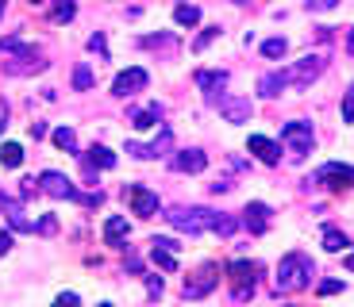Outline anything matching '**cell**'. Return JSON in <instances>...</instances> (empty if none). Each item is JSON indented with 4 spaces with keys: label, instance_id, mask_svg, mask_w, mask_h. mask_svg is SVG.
<instances>
[{
    "label": "cell",
    "instance_id": "obj_1",
    "mask_svg": "<svg viewBox=\"0 0 354 307\" xmlns=\"http://www.w3.org/2000/svg\"><path fill=\"white\" fill-rule=\"evenodd\" d=\"M308 284H312V261H308V254L289 249L285 258H281V265H277V273H274V292L289 296V292H300V288H308Z\"/></svg>",
    "mask_w": 354,
    "mask_h": 307
},
{
    "label": "cell",
    "instance_id": "obj_2",
    "mask_svg": "<svg viewBox=\"0 0 354 307\" xmlns=\"http://www.w3.org/2000/svg\"><path fill=\"white\" fill-rule=\"evenodd\" d=\"M220 280H224V265H216V261H204V265H200L193 277H185V284H181V296H185V299H200V296H208V292H216Z\"/></svg>",
    "mask_w": 354,
    "mask_h": 307
},
{
    "label": "cell",
    "instance_id": "obj_3",
    "mask_svg": "<svg viewBox=\"0 0 354 307\" xmlns=\"http://www.w3.org/2000/svg\"><path fill=\"white\" fill-rule=\"evenodd\" d=\"M212 215L216 211H208V208H174L166 219L181 234H200V230H212Z\"/></svg>",
    "mask_w": 354,
    "mask_h": 307
},
{
    "label": "cell",
    "instance_id": "obj_4",
    "mask_svg": "<svg viewBox=\"0 0 354 307\" xmlns=\"http://www.w3.org/2000/svg\"><path fill=\"white\" fill-rule=\"evenodd\" d=\"M324 66H327V58H324V54H305L300 62L285 66V81H289V85H296V88H308L316 77L324 73Z\"/></svg>",
    "mask_w": 354,
    "mask_h": 307
},
{
    "label": "cell",
    "instance_id": "obj_5",
    "mask_svg": "<svg viewBox=\"0 0 354 307\" xmlns=\"http://www.w3.org/2000/svg\"><path fill=\"white\" fill-rule=\"evenodd\" d=\"M224 273H227V280H231V296H235V304H243V299L255 296V273L258 269L250 265V261H231Z\"/></svg>",
    "mask_w": 354,
    "mask_h": 307
},
{
    "label": "cell",
    "instance_id": "obj_6",
    "mask_svg": "<svg viewBox=\"0 0 354 307\" xmlns=\"http://www.w3.org/2000/svg\"><path fill=\"white\" fill-rule=\"evenodd\" d=\"M212 104H216V112L224 115L227 123H246V119H250V112H255L246 96H231V93H220Z\"/></svg>",
    "mask_w": 354,
    "mask_h": 307
},
{
    "label": "cell",
    "instance_id": "obj_7",
    "mask_svg": "<svg viewBox=\"0 0 354 307\" xmlns=\"http://www.w3.org/2000/svg\"><path fill=\"white\" fill-rule=\"evenodd\" d=\"M39 188L47 196H54V200H81V192L73 188V181H69L66 173H54V169H47L39 177Z\"/></svg>",
    "mask_w": 354,
    "mask_h": 307
},
{
    "label": "cell",
    "instance_id": "obj_8",
    "mask_svg": "<svg viewBox=\"0 0 354 307\" xmlns=\"http://www.w3.org/2000/svg\"><path fill=\"white\" fill-rule=\"evenodd\" d=\"M128 200H131V215H139V219H154L158 215V196L150 188H143V184H128Z\"/></svg>",
    "mask_w": 354,
    "mask_h": 307
},
{
    "label": "cell",
    "instance_id": "obj_9",
    "mask_svg": "<svg viewBox=\"0 0 354 307\" xmlns=\"http://www.w3.org/2000/svg\"><path fill=\"white\" fill-rule=\"evenodd\" d=\"M147 81H150V73L143 66H131V69H123V73L116 77V85H112V93L119 96V100H128V96H135V93H143L147 88Z\"/></svg>",
    "mask_w": 354,
    "mask_h": 307
},
{
    "label": "cell",
    "instance_id": "obj_10",
    "mask_svg": "<svg viewBox=\"0 0 354 307\" xmlns=\"http://www.w3.org/2000/svg\"><path fill=\"white\" fill-rule=\"evenodd\" d=\"M128 154H135V158H143V162H150V158H162V154L174 150V131L169 127H158V138L150 146H139V143H128L123 146Z\"/></svg>",
    "mask_w": 354,
    "mask_h": 307
},
{
    "label": "cell",
    "instance_id": "obj_11",
    "mask_svg": "<svg viewBox=\"0 0 354 307\" xmlns=\"http://www.w3.org/2000/svg\"><path fill=\"white\" fill-rule=\"evenodd\" d=\"M316 181L327 184L331 192H346V188H354V169H351V165H339V162H327Z\"/></svg>",
    "mask_w": 354,
    "mask_h": 307
},
{
    "label": "cell",
    "instance_id": "obj_12",
    "mask_svg": "<svg viewBox=\"0 0 354 307\" xmlns=\"http://www.w3.org/2000/svg\"><path fill=\"white\" fill-rule=\"evenodd\" d=\"M270 219H274V211L266 208V204H258V200L246 204L243 215H239V223H243L250 234H266V230H270Z\"/></svg>",
    "mask_w": 354,
    "mask_h": 307
},
{
    "label": "cell",
    "instance_id": "obj_13",
    "mask_svg": "<svg viewBox=\"0 0 354 307\" xmlns=\"http://www.w3.org/2000/svg\"><path fill=\"white\" fill-rule=\"evenodd\" d=\"M281 143H285L293 154H308L312 150V127L308 123H285L281 127Z\"/></svg>",
    "mask_w": 354,
    "mask_h": 307
},
{
    "label": "cell",
    "instance_id": "obj_14",
    "mask_svg": "<svg viewBox=\"0 0 354 307\" xmlns=\"http://www.w3.org/2000/svg\"><path fill=\"white\" fill-rule=\"evenodd\" d=\"M0 215L8 219L12 230H23V234H31V230H35V219H31V215H27V211H23L16 200H8V196L0 200Z\"/></svg>",
    "mask_w": 354,
    "mask_h": 307
},
{
    "label": "cell",
    "instance_id": "obj_15",
    "mask_svg": "<svg viewBox=\"0 0 354 307\" xmlns=\"http://www.w3.org/2000/svg\"><path fill=\"white\" fill-rule=\"evenodd\" d=\"M81 158H85V177L93 184H97V169H112V165H116V154H112L108 146H93V150L81 154Z\"/></svg>",
    "mask_w": 354,
    "mask_h": 307
},
{
    "label": "cell",
    "instance_id": "obj_16",
    "mask_svg": "<svg viewBox=\"0 0 354 307\" xmlns=\"http://www.w3.org/2000/svg\"><path fill=\"white\" fill-rule=\"evenodd\" d=\"M50 62L43 54H23V58H16V62H4V73L8 77H27V73H43Z\"/></svg>",
    "mask_w": 354,
    "mask_h": 307
},
{
    "label": "cell",
    "instance_id": "obj_17",
    "mask_svg": "<svg viewBox=\"0 0 354 307\" xmlns=\"http://www.w3.org/2000/svg\"><path fill=\"white\" fill-rule=\"evenodd\" d=\"M197 85L204 88L208 104H212V100H216V96L227 88V73H224V69H200V73H197Z\"/></svg>",
    "mask_w": 354,
    "mask_h": 307
},
{
    "label": "cell",
    "instance_id": "obj_18",
    "mask_svg": "<svg viewBox=\"0 0 354 307\" xmlns=\"http://www.w3.org/2000/svg\"><path fill=\"white\" fill-rule=\"evenodd\" d=\"M174 169L177 173H204L208 169V154L204 150H177Z\"/></svg>",
    "mask_w": 354,
    "mask_h": 307
},
{
    "label": "cell",
    "instance_id": "obj_19",
    "mask_svg": "<svg viewBox=\"0 0 354 307\" xmlns=\"http://www.w3.org/2000/svg\"><path fill=\"white\" fill-rule=\"evenodd\" d=\"M246 146H250V150H255L266 165H277V158H281V146L270 143L266 134H250V138H246Z\"/></svg>",
    "mask_w": 354,
    "mask_h": 307
},
{
    "label": "cell",
    "instance_id": "obj_20",
    "mask_svg": "<svg viewBox=\"0 0 354 307\" xmlns=\"http://www.w3.org/2000/svg\"><path fill=\"white\" fill-rule=\"evenodd\" d=\"M128 219H123V215H112L108 223H104V242H108V246H119V242L128 238Z\"/></svg>",
    "mask_w": 354,
    "mask_h": 307
},
{
    "label": "cell",
    "instance_id": "obj_21",
    "mask_svg": "<svg viewBox=\"0 0 354 307\" xmlns=\"http://www.w3.org/2000/svg\"><path fill=\"white\" fill-rule=\"evenodd\" d=\"M158 119H162V104H150V108H143V112L131 115V127H135V131H150Z\"/></svg>",
    "mask_w": 354,
    "mask_h": 307
},
{
    "label": "cell",
    "instance_id": "obj_22",
    "mask_svg": "<svg viewBox=\"0 0 354 307\" xmlns=\"http://www.w3.org/2000/svg\"><path fill=\"white\" fill-rule=\"evenodd\" d=\"M0 50L4 54H35V42L31 38H23V35H8V38H0Z\"/></svg>",
    "mask_w": 354,
    "mask_h": 307
},
{
    "label": "cell",
    "instance_id": "obj_23",
    "mask_svg": "<svg viewBox=\"0 0 354 307\" xmlns=\"http://www.w3.org/2000/svg\"><path fill=\"white\" fill-rule=\"evenodd\" d=\"M285 85H289V81H285V69H281V73H266L262 81H258V93L274 100V96H281V88H285Z\"/></svg>",
    "mask_w": 354,
    "mask_h": 307
},
{
    "label": "cell",
    "instance_id": "obj_24",
    "mask_svg": "<svg viewBox=\"0 0 354 307\" xmlns=\"http://www.w3.org/2000/svg\"><path fill=\"white\" fill-rule=\"evenodd\" d=\"M239 227H243V223H239V215H224V211H216V215H212V230H216L220 238H231Z\"/></svg>",
    "mask_w": 354,
    "mask_h": 307
},
{
    "label": "cell",
    "instance_id": "obj_25",
    "mask_svg": "<svg viewBox=\"0 0 354 307\" xmlns=\"http://www.w3.org/2000/svg\"><path fill=\"white\" fill-rule=\"evenodd\" d=\"M50 138H54V146H58V150H66V154H78V158H81V150H78V134L69 131V127H58V131L50 134Z\"/></svg>",
    "mask_w": 354,
    "mask_h": 307
},
{
    "label": "cell",
    "instance_id": "obj_26",
    "mask_svg": "<svg viewBox=\"0 0 354 307\" xmlns=\"http://www.w3.org/2000/svg\"><path fill=\"white\" fill-rule=\"evenodd\" d=\"M150 261H154L162 273H177V258L174 249H162V246H150Z\"/></svg>",
    "mask_w": 354,
    "mask_h": 307
},
{
    "label": "cell",
    "instance_id": "obj_27",
    "mask_svg": "<svg viewBox=\"0 0 354 307\" xmlns=\"http://www.w3.org/2000/svg\"><path fill=\"white\" fill-rule=\"evenodd\" d=\"M346 246H351V238H346L343 230H335V227H324V249H331V254H343Z\"/></svg>",
    "mask_w": 354,
    "mask_h": 307
},
{
    "label": "cell",
    "instance_id": "obj_28",
    "mask_svg": "<svg viewBox=\"0 0 354 307\" xmlns=\"http://www.w3.org/2000/svg\"><path fill=\"white\" fill-rule=\"evenodd\" d=\"M0 165H8V169L23 165V146L20 143H4L0 146Z\"/></svg>",
    "mask_w": 354,
    "mask_h": 307
},
{
    "label": "cell",
    "instance_id": "obj_29",
    "mask_svg": "<svg viewBox=\"0 0 354 307\" xmlns=\"http://www.w3.org/2000/svg\"><path fill=\"white\" fill-rule=\"evenodd\" d=\"M174 19L181 23V27H193V23L200 19V8H197V4H177V8H174Z\"/></svg>",
    "mask_w": 354,
    "mask_h": 307
},
{
    "label": "cell",
    "instance_id": "obj_30",
    "mask_svg": "<svg viewBox=\"0 0 354 307\" xmlns=\"http://www.w3.org/2000/svg\"><path fill=\"white\" fill-rule=\"evenodd\" d=\"M285 50H289L285 38H266L262 42V58H285Z\"/></svg>",
    "mask_w": 354,
    "mask_h": 307
},
{
    "label": "cell",
    "instance_id": "obj_31",
    "mask_svg": "<svg viewBox=\"0 0 354 307\" xmlns=\"http://www.w3.org/2000/svg\"><path fill=\"white\" fill-rule=\"evenodd\" d=\"M73 88H78V93H88V88H93V69L88 66L73 69Z\"/></svg>",
    "mask_w": 354,
    "mask_h": 307
},
{
    "label": "cell",
    "instance_id": "obj_32",
    "mask_svg": "<svg viewBox=\"0 0 354 307\" xmlns=\"http://www.w3.org/2000/svg\"><path fill=\"white\" fill-rule=\"evenodd\" d=\"M139 42H143V47H150V50H169L177 38L174 35H147V38H139Z\"/></svg>",
    "mask_w": 354,
    "mask_h": 307
},
{
    "label": "cell",
    "instance_id": "obj_33",
    "mask_svg": "<svg viewBox=\"0 0 354 307\" xmlns=\"http://www.w3.org/2000/svg\"><path fill=\"white\" fill-rule=\"evenodd\" d=\"M88 54H97V58H108V47H104V35H100V31H93V35H88Z\"/></svg>",
    "mask_w": 354,
    "mask_h": 307
},
{
    "label": "cell",
    "instance_id": "obj_34",
    "mask_svg": "<svg viewBox=\"0 0 354 307\" xmlns=\"http://www.w3.org/2000/svg\"><path fill=\"white\" fill-rule=\"evenodd\" d=\"M212 38H220V27H204V31H200V35H197V42H193V50L200 54V50H204L208 42H212Z\"/></svg>",
    "mask_w": 354,
    "mask_h": 307
},
{
    "label": "cell",
    "instance_id": "obj_35",
    "mask_svg": "<svg viewBox=\"0 0 354 307\" xmlns=\"http://www.w3.org/2000/svg\"><path fill=\"white\" fill-rule=\"evenodd\" d=\"M35 230H39V234H58V215H43V219L35 223Z\"/></svg>",
    "mask_w": 354,
    "mask_h": 307
},
{
    "label": "cell",
    "instance_id": "obj_36",
    "mask_svg": "<svg viewBox=\"0 0 354 307\" xmlns=\"http://www.w3.org/2000/svg\"><path fill=\"white\" fill-rule=\"evenodd\" d=\"M73 19V4L69 0H58V8H54V23H69Z\"/></svg>",
    "mask_w": 354,
    "mask_h": 307
},
{
    "label": "cell",
    "instance_id": "obj_37",
    "mask_svg": "<svg viewBox=\"0 0 354 307\" xmlns=\"http://www.w3.org/2000/svg\"><path fill=\"white\" fill-rule=\"evenodd\" d=\"M343 123H354V85L343 96Z\"/></svg>",
    "mask_w": 354,
    "mask_h": 307
},
{
    "label": "cell",
    "instance_id": "obj_38",
    "mask_svg": "<svg viewBox=\"0 0 354 307\" xmlns=\"http://www.w3.org/2000/svg\"><path fill=\"white\" fill-rule=\"evenodd\" d=\"M339 8V0H308V12H331Z\"/></svg>",
    "mask_w": 354,
    "mask_h": 307
},
{
    "label": "cell",
    "instance_id": "obj_39",
    "mask_svg": "<svg viewBox=\"0 0 354 307\" xmlns=\"http://www.w3.org/2000/svg\"><path fill=\"white\" fill-rule=\"evenodd\" d=\"M81 299H78V292H62L58 299H54V307H78Z\"/></svg>",
    "mask_w": 354,
    "mask_h": 307
},
{
    "label": "cell",
    "instance_id": "obj_40",
    "mask_svg": "<svg viewBox=\"0 0 354 307\" xmlns=\"http://www.w3.org/2000/svg\"><path fill=\"white\" fill-rule=\"evenodd\" d=\"M335 292H343V280H324L320 284V296H335Z\"/></svg>",
    "mask_w": 354,
    "mask_h": 307
},
{
    "label": "cell",
    "instance_id": "obj_41",
    "mask_svg": "<svg viewBox=\"0 0 354 307\" xmlns=\"http://www.w3.org/2000/svg\"><path fill=\"white\" fill-rule=\"evenodd\" d=\"M147 292H150V296H162V277H147Z\"/></svg>",
    "mask_w": 354,
    "mask_h": 307
},
{
    "label": "cell",
    "instance_id": "obj_42",
    "mask_svg": "<svg viewBox=\"0 0 354 307\" xmlns=\"http://www.w3.org/2000/svg\"><path fill=\"white\" fill-rule=\"evenodd\" d=\"M12 249V230H0V258Z\"/></svg>",
    "mask_w": 354,
    "mask_h": 307
},
{
    "label": "cell",
    "instance_id": "obj_43",
    "mask_svg": "<svg viewBox=\"0 0 354 307\" xmlns=\"http://www.w3.org/2000/svg\"><path fill=\"white\" fill-rule=\"evenodd\" d=\"M4 127H8V104L0 100V134H4Z\"/></svg>",
    "mask_w": 354,
    "mask_h": 307
},
{
    "label": "cell",
    "instance_id": "obj_44",
    "mask_svg": "<svg viewBox=\"0 0 354 307\" xmlns=\"http://www.w3.org/2000/svg\"><path fill=\"white\" fill-rule=\"evenodd\" d=\"M346 54L354 58V27H346Z\"/></svg>",
    "mask_w": 354,
    "mask_h": 307
},
{
    "label": "cell",
    "instance_id": "obj_45",
    "mask_svg": "<svg viewBox=\"0 0 354 307\" xmlns=\"http://www.w3.org/2000/svg\"><path fill=\"white\" fill-rule=\"evenodd\" d=\"M346 269H354V254H346Z\"/></svg>",
    "mask_w": 354,
    "mask_h": 307
},
{
    "label": "cell",
    "instance_id": "obj_46",
    "mask_svg": "<svg viewBox=\"0 0 354 307\" xmlns=\"http://www.w3.org/2000/svg\"><path fill=\"white\" fill-rule=\"evenodd\" d=\"M4 4H8V0H0V16H4Z\"/></svg>",
    "mask_w": 354,
    "mask_h": 307
},
{
    "label": "cell",
    "instance_id": "obj_47",
    "mask_svg": "<svg viewBox=\"0 0 354 307\" xmlns=\"http://www.w3.org/2000/svg\"><path fill=\"white\" fill-rule=\"evenodd\" d=\"M97 307H116V304H97Z\"/></svg>",
    "mask_w": 354,
    "mask_h": 307
},
{
    "label": "cell",
    "instance_id": "obj_48",
    "mask_svg": "<svg viewBox=\"0 0 354 307\" xmlns=\"http://www.w3.org/2000/svg\"><path fill=\"white\" fill-rule=\"evenodd\" d=\"M31 4H43V0H31Z\"/></svg>",
    "mask_w": 354,
    "mask_h": 307
},
{
    "label": "cell",
    "instance_id": "obj_49",
    "mask_svg": "<svg viewBox=\"0 0 354 307\" xmlns=\"http://www.w3.org/2000/svg\"><path fill=\"white\" fill-rule=\"evenodd\" d=\"M235 4H246V0H235Z\"/></svg>",
    "mask_w": 354,
    "mask_h": 307
}]
</instances>
